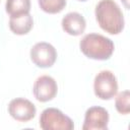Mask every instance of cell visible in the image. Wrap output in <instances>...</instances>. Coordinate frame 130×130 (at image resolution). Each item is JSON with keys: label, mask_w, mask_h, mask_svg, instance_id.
<instances>
[{"label": "cell", "mask_w": 130, "mask_h": 130, "mask_svg": "<svg viewBox=\"0 0 130 130\" xmlns=\"http://www.w3.org/2000/svg\"><path fill=\"white\" fill-rule=\"evenodd\" d=\"M80 51L89 59L108 60L115 49L111 39L100 34H87L79 43Z\"/></svg>", "instance_id": "7a4b0ae2"}, {"label": "cell", "mask_w": 130, "mask_h": 130, "mask_svg": "<svg viewBox=\"0 0 130 130\" xmlns=\"http://www.w3.org/2000/svg\"><path fill=\"white\" fill-rule=\"evenodd\" d=\"M100 27L108 34L118 35L124 28V15L114 0H101L94 10Z\"/></svg>", "instance_id": "6da1fadb"}, {"label": "cell", "mask_w": 130, "mask_h": 130, "mask_svg": "<svg viewBox=\"0 0 130 130\" xmlns=\"http://www.w3.org/2000/svg\"><path fill=\"white\" fill-rule=\"evenodd\" d=\"M30 59L32 63L41 68H48L53 66L57 59V51L49 43H37L30 49Z\"/></svg>", "instance_id": "5b68a950"}, {"label": "cell", "mask_w": 130, "mask_h": 130, "mask_svg": "<svg viewBox=\"0 0 130 130\" xmlns=\"http://www.w3.org/2000/svg\"><path fill=\"white\" fill-rule=\"evenodd\" d=\"M8 113L16 121L27 122L35 118L37 109L30 101L23 98H16L9 103Z\"/></svg>", "instance_id": "ba28073f"}, {"label": "cell", "mask_w": 130, "mask_h": 130, "mask_svg": "<svg viewBox=\"0 0 130 130\" xmlns=\"http://www.w3.org/2000/svg\"><path fill=\"white\" fill-rule=\"evenodd\" d=\"M93 91L101 100H112L118 92V81L115 74L110 70L100 71L93 80Z\"/></svg>", "instance_id": "277c9868"}, {"label": "cell", "mask_w": 130, "mask_h": 130, "mask_svg": "<svg viewBox=\"0 0 130 130\" xmlns=\"http://www.w3.org/2000/svg\"><path fill=\"white\" fill-rule=\"evenodd\" d=\"M34 19L29 13H23L19 15H12L9 18L10 30L18 36L26 35L32 28Z\"/></svg>", "instance_id": "30bf717a"}, {"label": "cell", "mask_w": 130, "mask_h": 130, "mask_svg": "<svg viewBox=\"0 0 130 130\" xmlns=\"http://www.w3.org/2000/svg\"><path fill=\"white\" fill-rule=\"evenodd\" d=\"M78 1H86V0H78Z\"/></svg>", "instance_id": "9a60e30c"}, {"label": "cell", "mask_w": 130, "mask_h": 130, "mask_svg": "<svg viewBox=\"0 0 130 130\" xmlns=\"http://www.w3.org/2000/svg\"><path fill=\"white\" fill-rule=\"evenodd\" d=\"M40 8L51 14L61 12L66 6V0H38Z\"/></svg>", "instance_id": "7c38bea8"}, {"label": "cell", "mask_w": 130, "mask_h": 130, "mask_svg": "<svg viewBox=\"0 0 130 130\" xmlns=\"http://www.w3.org/2000/svg\"><path fill=\"white\" fill-rule=\"evenodd\" d=\"M58 91L56 80L49 75H42L38 77L32 86V93L35 98L42 103L52 101Z\"/></svg>", "instance_id": "52a82bcc"}, {"label": "cell", "mask_w": 130, "mask_h": 130, "mask_svg": "<svg viewBox=\"0 0 130 130\" xmlns=\"http://www.w3.org/2000/svg\"><path fill=\"white\" fill-rule=\"evenodd\" d=\"M116 100H115V107L116 110L122 114V115H127L130 112V103H129V99H130V93L129 90H123L121 92H119L118 94L115 95Z\"/></svg>", "instance_id": "4fadbf2b"}, {"label": "cell", "mask_w": 130, "mask_h": 130, "mask_svg": "<svg viewBox=\"0 0 130 130\" xmlns=\"http://www.w3.org/2000/svg\"><path fill=\"white\" fill-rule=\"evenodd\" d=\"M121 1H123V3H124V5H125V7H126V8H128V0H121Z\"/></svg>", "instance_id": "5bb4252c"}, {"label": "cell", "mask_w": 130, "mask_h": 130, "mask_svg": "<svg viewBox=\"0 0 130 130\" xmlns=\"http://www.w3.org/2000/svg\"><path fill=\"white\" fill-rule=\"evenodd\" d=\"M61 25L65 32L70 36L77 37L83 34L86 27V21L80 13L69 12L62 18Z\"/></svg>", "instance_id": "9c48e42d"}, {"label": "cell", "mask_w": 130, "mask_h": 130, "mask_svg": "<svg viewBox=\"0 0 130 130\" xmlns=\"http://www.w3.org/2000/svg\"><path fill=\"white\" fill-rule=\"evenodd\" d=\"M109 124L108 111L100 106H93L86 110L84 122L82 125L83 130H107Z\"/></svg>", "instance_id": "8992f818"}, {"label": "cell", "mask_w": 130, "mask_h": 130, "mask_svg": "<svg viewBox=\"0 0 130 130\" xmlns=\"http://www.w3.org/2000/svg\"><path fill=\"white\" fill-rule=\"evenodd\" d=\"M40 127L43 130H72L74 123L59 109L47 108L40 116Z\"/></svg>", "instance_id": "3957f363"}, {"label": "cell", "mask_w": 130, "mask_h": 130, "mask_svg": "<svg viewBox=\"0 0 130 130\" xmlns=\"http://www.w3.org/2000/svg\"><path fill=\"white\" fill-rule=\"evenodd\" d=\"M5 10L10 16L29 13L30 0H6Z\"/></svg>", "instance_id": "8fae6325"}]
</instances>
